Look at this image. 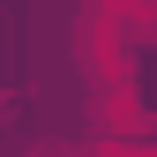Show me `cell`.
Returning a JSON list of instances; mask_svg holds the SVG:
<instances>
[{
    "instance_id": "6da1fadb",
    "label": "cell",
    "mask_w": 157,
    "mask_h": 157,
    "mask_svg": "<svg viewBox=\"0 0 157 157\" xmlns=\"http://www.w3.org/2000/svg\"><path fill=\"white\" fill-rule=\"evenodd\" d=\"M30 157H75V150H30Z\"/></svg>"
}]
</instances>
